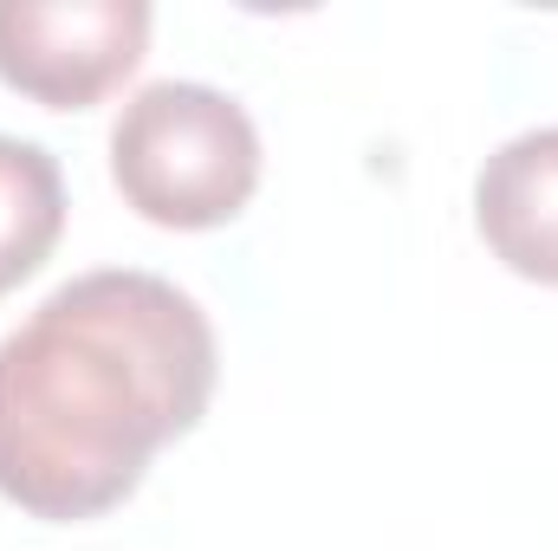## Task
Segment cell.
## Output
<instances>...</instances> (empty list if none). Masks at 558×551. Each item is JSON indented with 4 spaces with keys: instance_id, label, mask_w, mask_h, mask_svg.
Returning a JSON list of instances; mask_svg holds the SVG:
<instances>
[{
    "instance_id": "cell-3",
    "label": "cell",
    "mask_w": 558,
    "mask_h": 551,
    "mask_svg": "<svg viewBox=\"0 0 558 551\" xmlns=\"http://www.w3.org/2000/svg\"><path fill=\"white\" fill-rule=\"evenodd\" d=\"M143 46V0H0V78L46 111L98 105L137 72Z\"/></svg>"
},
{
    "instance_id": "cell-4",
    "label": "cell",
    "mask_w": 558,
    "mask_h": 551,
    "mask_svg": "<svg viewBox=\"0 0 558 551\" xmlns=\"http://www.w3.org/2000/svg\"><path fill=\"white\" fill-rule=\"evenodd\" d=\"M474 228L507 273L558 285V124L520 131L481 162Z\"/></svg>"
},
{
    "instance_id": "cell-1",
    "label": "cell",
    "mask_w": 558,
    "mask_h": 551,
    "mask_svg": "<svg viewBox=\"0 0 558 551\" xmlns=\"http://www.w3.org/2000/svg\"><path fill=\"white\" fill-rule=\"evenodd\" d=\"M215 325L162 273L65 279L0 338V500L72 526L124 506L215 396Z\"/></svg>"
},
{
    "instance_id": "cell-5",
    "label": "cell",
    "mask_w": 558,
    "mask_h": 551,
    "mask_svg": "<svg viewBox=\"0 0 558 551\" xmlns=\"http://www.w3.org/2000/svg\"><path fill=\"white\" fill-rule=\"evenodd\" d=\"M65 234V175L52 149L0 131V292L46 267Z\"/></svg>"
},
{
    "instance_id": "cell-2",
    "label": "cell",
    "mask_w": 558,
    "mask_h": 551,
    "mask_svg": "<svg viewBox=\"0 0 558 551\" xmlns=\"http://www.w3.org/2000/svg\"><path fill=\"white\" fill-rule=\"evenodd\" d=\"M111 182L156 228H221L260 188V131L202 78H156L111 124Z\"/></svg>"
}]
</instances>
